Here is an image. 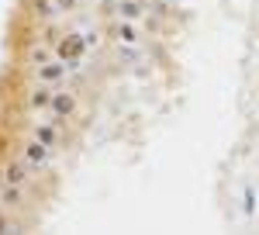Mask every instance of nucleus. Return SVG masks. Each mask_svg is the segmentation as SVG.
Wrapping results in <instances>:
<instances>
[{"instance_id":"obj_1","label":"nucleus","mask_w":259,"mask_h":235,"mask_svg":"<svg viewBox=\"0 0 259 235\" xmlns=\"http://www.w3.org/2000/svg\"><path fill=\"white\" fill-rule=\"evenodd\" d=\"M52 52H56V59H62L69 69H76V66L83 62V56H87V35L66 31V35H59V42L52 45Z\"/></svg>"},{"instance_id":"obj_2","label":"nucleus","mask_w":259,"mask_h":235,"mask_svg":"<svg viewBox=\"0 0 259 235\" xmlns=\"http://www.w3.org/2000/svg\"><path fill=\"white\" fill-rule=\"evenodd\" d=\"M66 73H69V66L62 62V59H49V62H41V66H35V76H38V83H49V87H59L62 80H66Z\"/></svg>"},{"instance_id":"obj_3","label":"nucleus","mask_w":259,"mask_h":235,"mask_svg":"<svg viewBox=\"0 0 259 235\" xmlns=\"http://www.w3.org/2000/svg\"><path fill=\"white\" fill-rule=\"evenodd\" d=\"M49 111H52V118H56V125H62L66 118L76 111V94H69V90H52Z\"/></svg>"},{"instance_id":"obj_4","label":"nucleus","mask_w":259,"mask_h":235,"mask_svg":"<svg viewBox=\"0 0 259 235\" xmlns=\"http://www.w3.org/2000/svg\"><path fill=\"white\" fill-rule=\"evenodd\" d=\"M28 176H31V166H28L24 159H11V163L4 166V173H0V183H7V187H24Z\"/></svg>"},{"instance_id":"obj_5","label":"nucleus","mask_w":259,"mask_h":235,"mask_svg":"<svg viewBox=\"0 0 259 235\" xmlns=\"http://www.w3.org/2000/svg\"><path fill=\"white\" fill-rule=\"evenodd\" d=\"M21 159H24V163H28L31 170H38V166H49V159H52V149H49V145H41L38 138H31V142L24 145Z\"/></svg>"},{"instance_id":"obj_6","label":"nucleus","mask_w":259,"mask_h":235,"mask_svg":"<svg viewBox=\"0 0 259 235\" xmlns=\"http://www.w3.org/2000/svg\"><path fill=\"white\" fill-rule=\"evenodd\" d=\"M114 35H118V42H121V45H139V42H142L139 21H121L118 28H114Z\"/></svg>"},{"instance_id":"obj_7","label":"nucleus","mask_w":259,"mask_h":235,"mask_svg":"<svg viewBox=\"0 0 259 235\" xmlns=\"http://www.w3.org/2000/svg\"><path fill=\"white\" fill-rule=\"evenodd\" d=\"M114 11L121 14V21H142L145 18V0H121Z\"/></svg>"},{"instance_id":"obj_8","label":"nucleus","mask_w":259,"mask_h":235,"mask_svg":"<svg viewBox=\"0 0 259 235\" xmlns=\"http://www.w3.org/2000/svg\"><path fill=\"white\" fill-rule=\"evenodd\" d=\"M52 90H56V87H49V83L35 87V90H31V97H28V107H31V111H41V107H49V100H52Z\"/></svg>"},{"instance_id":"obj_9","label":"nucleus","mask_w":259,"mask_h":235,"mask_svg":"<svg viewBox=\"0 0 259 235\" xmlns=\"http://www.w3.org/2000/svg\"><path fill=\"white\" fill-rule=\"evenodd\" d=\"M31 138H38L41 145H49L52 152L59 149V132H56V125H38V128H35V135H31Z\"/></svg>"},{"instance_id":"obj_10","label":"nucleus","mask_w":259,"mask_h":235,"mask_svg":"<svg viewBox=\"0 0 259 235\" xmlns=\"http://www.w3.org/2000/svg\"><path fill=\"white\" fill-rule=\"evenodd\" d=\"M0 201H4L7 208H18L21 201H24V187H7V183H0Z\"/></svg>"},{"instance_id":"obj_11","label":"nucleus","mask_w":259,"mask_h":235,"mask_svg":"<svg viewBox=\"0 0 259 235\" xmlns=\"http://www.w3.org/2000/svg\"><path fill=\"white\" fill-rule=\"evenodd\" d=\"M52 56H56V52H52V49H49V42H45V45H35V49L28 52V62H35V66H41V62H49Z\"/></svg>"},{"instance_id":"obj_12","label":"nucleus","mask_w":259,"mask_h":235,"mask_svg":"<svg viewBox=\"0 0 259 235\" xmlns=\"http://www.w3.org/2000/svg\"><path fill=\"white\" fill-rule=\"evenodd\" d=\"M35 14L38 18H56L59 7H56V0H35Z\"/></svg>"},{"instance_id":"obj_13","label":"nucleus","mask_w":259,"mask_h":235,"mask_svg":"<svg viewBox=\"0 0 259 235\" xmlns=\"http://www.w3.org/2000/svg\"><path fill=\"white\" fill-rule=\"evenodd\" d=\"M242 211H245V215H256V187H245V194H242Z\"/></svg>"},{"instance_id":"obj_14","label":"nucleus","mask_w":259,"mask_h":235,"mask_svg":"<svg viewBox=\"0 0 259 235\" xmlns=\"http://www.w3.org/2000/svg\"><path fill=\"white\" fill-rule=\"evenodd\" d=\"M56 7H59V14H66V11L76 7V0H56Z\"/></svg>"},{"instance_id":"obj_15","label":"nucleus","mask_w":259,"mask_h":235,"mask_svg":"<svg viewBox=\"0 0 259 235\" xmlns=\"http://www.w3.org/2000/svg\"><path fill=\"white\" fill-rule=\"evenodd\" d=\"M7 228H11V225H7V218L0 215V232H7Z\"/></svg>"}]
</instances>
